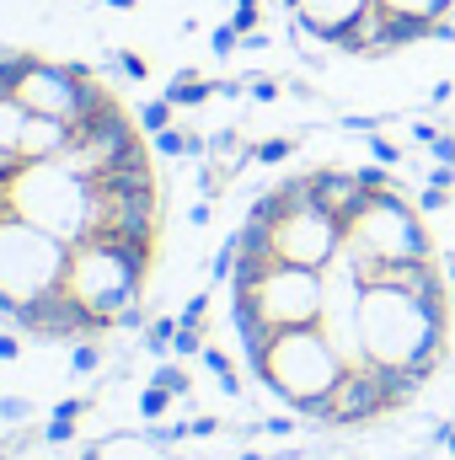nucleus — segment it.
I'll return each mask as SVG.
<instances>
[{"label":"nucleus","mask_w":455,"mask_h":460,"mask_svg":"<svg viewBox=\"0 0 455 460\" xmlns=\"http://www.w3.org/2000/svg\"><path fill=\"white\" fill-rule=\"evenodd\" d=\"M445 332H451V305L418 300L397 284H364L359 300V343L370 364L386 369H413L424 385L434 380L445 358Z\"/></svg>","instance_id":"1"},{"label":"nucleus","mask_w":455,"mask_h":460,"mask_svg":"<svg viewBox=\"0 0 455 460\" xmlns=\"http://www.w3.org/2000/svg\"><path fill=\"white\" fill-rule=\"evenodd\" d=\"M5 204L16 220L59 235L65 246L97 230V182L70 172L65 161H22L5 182Z\"/></svg>","instance_id":"2"},{"label":"nucleus","mask_w":455,"mask_h":460,"mask_svg":"<svg viewBox=\"0 0 455 460\" xmlns=\"http://www.w3.org/2000/svg\"><path fill=\"white\" fill-rule=\"evenodd\" d=\"M156 241H123V235H86L70 246V268H65V289L103 316L108 327H118L123 311L139 305L145 273H150Z\"/></svg>","instance_id":"3"},{"label":"nucleus","mask_w":455,"mask_h":460,"mask_svg":"<svg viewBox=\"0 0 455 460\" xmlns=\"http://www.w3.org/2000/svg\"><path fill=\"white\" fill-rule=\"evenodd\" d=\"M252 375L295 412V418H311L317 423V412H322V402L338 391V380L348 375V364H343V353L327 343V332L322 327H284L268 353L252 364Z\"/></svg>","instance_id":"4"},{"label":"nucleus","mask_w":455,"mask_h":460,"mask_svg":"<svg viewBox=\"0 0 455 460\" xmlns=\"http://www.w3.org/2000/svg\"><path fill=\"white\" fill-rule=\"evenodd\" d=\"M343 252L353 257L359 279L375 268V262H407V257H434V241L424 230V209L407 204L402 188H386V193H370L359 204V215L343 226Z\"/></svg>","instance_id":"5"},{"label":"nucleus","mask_w":455,"mask_h":460,"mask_svg":"<svg viewBox=\"0 0 455 460\" xmlns=\"http://www.w3.org/2000/svg\"><path fill=\"white\" fill-rule=\"evenodd\" d=\"M65 268H70V246L59 235L5 215L0 220V322L11 327L16 305L65 289Z\"/></svg>","instance_id":"6"},{"label":"nucleus","mask_w":455,"mask_h":460,"mask_svg":"<svg viewBox=\"0 0 455 460\" xmlns=\"http://www.w3.org/2000/svg\"><path fill=\"white\" fill-rule=\"evenodd\" d=\"M279 193H284V215L268 226L273 230V257L322 273L343 252V220L311 199V177H284Z\"/></svg>","instance_id":"7"},{"label":"nucleus","mask_w":455,"mask_h":460,"mask_svg":"<svg viewBox=\"0 0 455 460\" xmlns=\"http://www.w3.org/2000/svg\"><path fill=\"white\" fill-rule=\"evenodd\" d=\"M418 391H424V380L413 369H386V364L364 358V364H353L343 375L338 391L322 402L317 423H327V429H364V423H375L386 412H402Z\"/></svg>","instance_id":"8"},{"label":"nucleus","mask_w":455,"mask_h":460,"mask_svg":"<svg viewBox=\"0 0 455 460\" xmlns=\"http://www.w3.org/2000/svg\"><path fill=\"white\" fill-rule=\"evenodd\" d=\"M246 300L279 332L284 327H317L322 322V273L317 268H295V262H273L268 279L257 289H246Z\"/></svg>","instance_id":"9"},{"label":"nucleus","mask_w":455,"mask_h":460,"mask_svg":"<svg viewBox=\"0 0 455 460\" xmlns=\"http://www.w3.org/2000/svg\"><path fill=\"white\" fill-rule=\"evenodd\" d=\"M370 5H375V0H300L290 16H295V32H300V38L338 49L343 38H348V27H353Z\"/></svg>","instance_id":"10"},{"label":"nucleus","mask_w":455,"mask_h":460,"mask_svg":"<svg viewBox=\"0 0 455 460\" xmlns=\"http://www.w3.org/2000/svg\"><path fill=\"white\" fill-rule=\"evenodd\" d=\"M306 177H311V199H317L327 215H338L343 226H348V220L359 215V204L370 199L348 166H317V172H306Z\"/></svg>","instance_id":"11"},{"label":"nucleus","mask_w":455,"mask_h":460,"mask_svg":"<svg viewBox=\"0 0 455 460\" xmlns=\"http://www.w3.org/2000/svg\"><path fill=\"white\" fill-rule=\"evenodd\" d=\"M65 145H70V123H65V118H38L32 113L27 128H22L16 155H22V161H59Z\"/></svg>","instance_id":"12"},{"label":"nucleus","mask_w":455,"mask_h":460,"mask_svg":"<svg viewBox=\"0 0 455 460\" xmlns=\"http://www.w3.org/2000/svg\"><path fill=\"white\" fill-rule=\"evenodd\" d=\"M27 118H32V113L22 108V97H16V92H0V150H11V155H16ZM16 161H22V155H16Z\"/></svg>","instance_id":"13"},{"label":"nucleus","mask_w":455,"mask_h":460,"mask_svg":"<svg viewBox=\"0 0 455 460\" xmlns=\"http://www.w3.org/2000/svg\"><path fill=\"white\" fill-rule=\"evenodd\" d=\"M386 11H397V16H413V22H451L455 0H380Z\"/></svg>","instance_id":"14"},{"label":"nucleus","mask_w":455,"mask_h":460,"mask_svg":"<svg viewBox=\"0 0 455 460\" xmlns=\"http://www.w3.org/2000/svg\"><path fill=\"white\" fill-rule=\"evenodd\" d=\"M295 155V134H273V139H257L252 145V161L257 166H284Z\"/></svg>","instance_id":"15"},{"label":"nucleus","mask_w":455,"mask_h":460,"mask_svg":"<svg viewBox=\"0 0 455 460\" xmlns=\"http://www.w3.org/2000/svg\"><path fill=\"white\" fill-rule=\"evenodd\" d=\"M199 358H204V369H210V375L220 380V391H226V396H241V375H236V364H230L220 348H204Z\"/></svg>","instance_id":"16"},{"label":"nucleus","mask_w":455,"mask_h":460,"mask_svg":"<svg viewBox=\"0 0 455 460\" xmlns=\"http://www.w3.org/2000/svg\"><path fill=\"white\" fill-rule=\"evenodd\" d=\"M172 402H177V396H172L166 385H156V380H150V385L139 391V418H145V423H161V418L172 412Z\"/></svg>","instance_id":"17"},{"label":"nucleus","mask_w":455,"mask_h":460,"mask_svg":"<svg viewBox=\"0 0 455 460\" xmlns=\"http://www.w3.org/2000/svg\"><path fill=\"white\" fill-rule=\"evenodd\" d=\"M97 369H103V338L70 343V375H97Z\"/></svg>","instance_id":"18"},{"label":"nucleus","mask_w":455,"mask_h":460,"mask_svg":"<svg viewBox=\"0 0 455 460\" xmlns=\"http://www.w3.org/2000/svg\"><path fill=\"white\" fill-rule=\"evenodd\" d=\"M139 338H145V348H150L156 358H166V353H172V338H177V316H156Z\"/></svg>","instance_id":"19"},{"label":"nucleus","mask_w":455,"mask_h":460,"mask_svg":"<svg viewBox=\"0 0 455 460\" xmlns=\"http://www.w3.org/2000/svg\"><path fill=\"white\" fill-rule=\"evenodd\" d=\"M150 380H156V385H166L172 396H188V391H193V380H188V369H183L177 358H161V364L150 369Z\"/></svg>","instance_id":"20"},{"label":"nucleus","mask_w":455,"mask_h":460,"mask_svg":"<svg viewBox=\"0 0 455 460\" xmlns=\"http://www.w3.org/2000/svg\"><path fill=\"white\" fill-rule=\"evenodd\" d=\"M150 145H156V155H166V161H177V155H188V145H193V134L188 128H161V134H150Z\"/></svg>","instance_id":"21"},{"label":"nucleus","mask_w":455,"mask_h":460,"mask_svg":"<svg viewBox=\"0 0 455 460\" xmlns=\"http://www.w3.org/2000/svg\"><path fill=\"white\" fill-rule=\"evenodd\" d=\"M172 118H177V108H172L166 97H156V102L139 108V128H145V134H161V128H172Z\"/></svg>","instance_id":"22"},{"label":"nucleus","mask_w":455,"mask_h":460,"mask_svg":"<svg viewBox=\"0 0 455 460\" xmlns=\"http://www.w3.org/2000/svg\"><path fill=\"white\" fill-rule=\"evenodd\" d=\"M236 257H241V241H236V230L226 235V246L215 252V262H210V279L215 284H230V273H236Z\"/></svg>","instance_id":"23"},{"label":"nucleus","mask_w":455,"mask_h":460,"mask_svg":"<svg viewBox=\"0 0 455 460\" xmlns=\"http://www.w3.org/2000/svg\"><path fill=\"white\" fill-rule=\"evenodd\" d=\"M204 327H183V322H177V338H172V358H199V353H204Z\"/></svg>","instance_id":"24"},{"label":"nucleus","mask_w":455,"mask_h":460,"mask_svg":"<svg viewBox=\"0 0 455 460\" xmlns=\"http://www.w3.org/2000/svg\"><path fill=\"white\" fill-rule=\"evenodd\" d=\"M353 177H359V188L364 193H386V188H397V177H391V166H353Z\"/></svg>","instance_id":"25"},{"label":"nucleus","mask_w":455,"mask_h":460,"mask_svg":"<svg viewBox=\"0 0 455 460\" xmlns=\"http://www.w3.org/2000/svg\"><path fill=\"white\" fill-rule=\"evenodd\" d=\"M230 27H236V32H257V27H263V0H236Z\"/></svg>","instance_id":"26"},{"label":"nucleus","mask_w":455,"mask_h":460,"mask_svg":"<svg viewBox=\"0 0 455 460\" xmlns=\"http://www.w3.org/2000/svg\"><path fill=\"white\" fill-rule=\"evenodd\" d=\"M236 49H241V32H236L230 22H220V27L210 32V54H215V59H230Z\"/></svg>","instance_id":"27"},{"label":"nucleus","mask_w":455,"mask_h":460,"mask_svg":"<svg viewBox=\"0 0 455 460\" xmlns=\"http://www.w3.org/2000/svg\"><path fill=\"white\" fill-rule=\"evenodd\" d=\"M113 65L129 75V81H145L150 75V65H145V54H134V49H113Z\"/></svg>","instance_id":"28"},{"label":"nucleus","mask_w":455,"mask_h":460,"mask_svg":"<svg viewBox=\"0 0 455 460\" xmlns=\"http://www.w3.org/2000/svg\"><path fill=\"white\" fill-rule=\"evenodd\" d=\"M370 155H375V161H380V166H391V172H397V166H402V145H391V139H386V134H370Z\"/></svg>","instance_id":"29"},{"label":"nucleus","mask_w":455,"mask_h":460,"mask_svg":"<svg viewBox=\"0 0 455 460\" xmlns=\"http://www.w3.org/2000/svg\"><path fill=\"white\" fill-rule=\"evenodd\" d=\"M183 439H193L188 423H150V445H183Z\"/></svg>","instance_id":"30"},{"label":"nucleus","mask_w":455,"mask_h":460,"mask_svg":"<svg viewBox=\"0 0 455 460\" xmlns=\"http://www.w3.org/2000/svg\"><path fill=\"white\" fill-rule=\"evenodd\" d=\"M338 128H343V134H380V128H386V118H380V113H348Z\"/></svg>","instance_id":"31"},{"label":"nucleus","mask_w":455,"mask_h":460,"mask_svg":"<svg viewBox=\"0 0 455 460\" xmlns=\"http://www.w3.org/2000/svg\"><path fill=\"white\" fill-rule=\"evenodd\" d=\"M455 204V193H445V188H429V182H424V193H418V209H424V215H440V209H451Z\"/></svg>","instance_id":"32"},{"label":"nucleus","mask_w":455,"mask_h":460,"mask_svg":"<svg viewBox=\"0 0 455 460\" xmlns=\"http://www.w3.org/2000/svg\"><path fill=\"white\" fill-rule=\"evenodd\" d=\"M204 316H210V295L199 289V295L183 305V316H177V322H183V327H204Z\"/></svg>","instance_id":"33"},{"label":"nucleus","mask_w":455,"mask_h":460,"mask_svg":"<svg viewBox=\"0 0 455 460\" xmlns=\"http://www.w3.org/2000/svg\"><path fill=\"white\" fill-rule=\"evenodd\" d=\"M424 150H429L434 161H445V166H455V134H451V128H440V134H434V139H429Z\"/></svg>","instance_id":"34"},{"label":"nucleus","mask_w":455,"mask_h":460,"mask_svg":"<svg viewBox=\"0 0 455 460\" xmlns=\"http://www.w3.org/2000/svg\"><path fill=\"white\" fill-rule=\"evenodd\" d=\"M43 439H49V445H70V439H76V418H49Z\"/></svg>","instance_id":"35"},{"label":"nucleus","mask_w":455,"mask_h":460,"mask_svg":"<svg viewBox=\"0 0 455 460\" xmlns=\"http://www.w3.org/2000/svg\"><path fill=\"white\" fill-rule=\"evenodd\" d=\"M429 188H445V193H455V166L434 161V166H429Z\"/></svg>","instance_id":"36"},{"label":"nucleus","mask_w":455,"mask_h":460,"mask_svg":"<svg viewBox=\"0 0 455 460\" xmlns=\"http://www.w3.org/2000/svg\"><path fill=\"white\" fill-rule=\"evenodd\" d=\"M257 434H273V439H290V434H295V418H263V423H257Z\"/></svg>","instance_id":"37"},{"label":"nucleus","mask_w":455,"mask_h":460,"mask_svg":"<svg viewBox=\"0 0 455 460\" xmlns=\"http://www.w3.org/2000/svg\"><path fill=\"white\" fill-rule=\"evenodd\" d=\"M27 412H32V407H27L22 396H0V418H5V423H22Z\"/></svg>","instance_id":"38"},{"label":"nucleus","mask_w":455,"mask_h":460,"mask_svg":"<svg viewBox=\"0 0 455 460\" xmlns=\"http://www.w3.org/2000/svg\"><path fill=\"white\" fill-rule=\"evenodd\" d=\"M246 97H252V102H279V81H252Z\"/></svg>","instance_id":"39"},{"label":"nucleus","mask_w":455,"mask_h":460,"mask_svg":"<svg viewBox=\"0 0 455 460\" xmlns=\"http://www.w3.org/2000/svg\"><path fill=\"white\" fill-rule=\"evenodd\" d=\"M22 358V338L16 332H0V364H16Z\"/></svg>","instance_id":"40"},{"label":"nucleus","mask_w":455,"mask_h":460,"mask_svg":"<svg viewBox=\"0 0 455 460\" xmlns=\"http://www.w3.org/2000/svg\"><path fill=\"white\" fill-rule=\"evenodd\" d=\"M188 429H193V439H215L220 434V418H193Z\"/></svg>","instance_id":"41"},{"label":"nucleus","mask_w":455,"mask_h":460,"mask_svg":"<svg viewBox=\"0 0 455 460\" xmlns=\"http://www.w3.org/2000/svg\"><path fill=\"white\" fill-rule=\"evenodd\" d=\"M241 49L246 54H268V32H241Z\"/></svg>","instance_id":"42"},{"label":"nucleus","mask_w":455,"mask_h":460,"mask_svg":"<svg viewBox=\"0 0 455 460\" xmlns=\"http://www.w3.org/2000/svg\"><path fill=\"white\" fill-rule=\"evenodd\" d=\"M188 220H193V226H210V220H215V204H210V199H199V204L188 209Z\"/></svg>","instance_id":"43"},{"label":"nucleus","mask_w":455,"mask_h":460,"mask_svg":"<svg viewBox=\"0 0 455 460\" xmlns=\"http://www.w3.org/2000/svg\"><path fill=\"white\" fill-rule=\"evenodd\" d=\"M434 134H440V128H434V123H424V118H418V123H413V139H418V145H429V139H434Z\"/></svg>","instance_id":"44"},{"label":"nucleus","mask_w":455,"mask_h":460,"mask_svg":"<svg viewBox=\"0 0 455 460\" xmlns=\"http://www.w3.org/2000/svg\"><path fill=\"white\" fill-rule=\"evenodd\" d=\"M16 166H22V161H16L11 150H0V182H11V172H16Z\"/></svg>","instance_id":"45"},{"label":"nucleus","mask_w":455,"mask_h":460,"mask_svg":"<svg viewBox=\"0 0 455 460\" xmlns=\"http://www.w3.org/2000/svg\"><path fill=\"white\" fill-rule=\"evenodd\" d=\"M451 92H455L451 81H440V86H434V92H429V102H434V108H440V102H451Z\"/></svg>","instance_id":"46"},{"label":"nucleus","mask_w":455,"mask_h":460,"mask_svg":"<svg viewBox=\"0 0 455 460\" xmlns=\"http://www.w3.org/2000/svg\"><path fill=\"white\" fill-rule=\"evenodd\" d=\"M103 5H113V11H134L139 0H103Z\"/></svg>","instance_id":"47"},{"label":"nucleus","mask_w":455,"mask_h":460,"mask_svg":"<svg viewBox=\"0 0 455 460\" xmlns=\"http://www.w3.org/2000/svg\"><path fill=\"white\" fill-rule=\"evenodd\" d=\"M76 460H103V450H97V445H86V450H81Z\"/></svg>","instance_id":"48"},{"label":"nucleus","mask_w":455,"mask_h":460,"mask_svg":"<svg viewBox=\"0 0 455 460\" xmlns=\"http://www.w3.org/2000/svg\"><path fill=\"white\" fill-rule=\"evenodd\" d=\"M445 279H451V295H455V257L445 262Z\"/></svg>","instance_id":"49"},{"label":"nucleus","mask_w":455,"mask_h":460,"mask_svg":"<svg viewBox=\"0 0 455 460\" xmlns=\"http://www.w3.org/2000/svg\"><path fill=\"white\" fill-rule=\"evenodd\" d=\"M445 450H451V456H455V423H451V434H445Z\"/></svg>","instance_id":"50"},{"label":"nucleus","mask_w":455,"mask_h":460,"mask_svg":"<svg viewBox=\"0 0 455 460\" xmlns=\"http://www.w3.org/2000/svg\"><path fill=\"white\" fill-rule=\"evenodd\" d=\"M241 460H268V456H257V450H246V456H241Z\"/></svg>","instance_id":"51"},{"label":"nucleus","mask_w":455,"mask_h":460,"mask_svg":"<svg viewBox=\"0 0 455 460\" xmlns=\"http://www.w3.org/2000/svg\"><path fill=\"white\" fill-rule=\"evenodd\" d=\"M5 456H11V450H5V445H0V460H5Z\"/></svg>","instance_id":"52"},{"label":"nucleus","mask_w":455,"mask_h":460,"mask_svg":"<svg viewBox=\"0 0 455 460\" xmlns=\"http://www.w3.org/2000/svg\"><path fill=\"white\" fill-rule=\"evenodd\" d=\"M451 423H455V412H451Z\"/></svg>","instance_id":"53"}]
</instances>
